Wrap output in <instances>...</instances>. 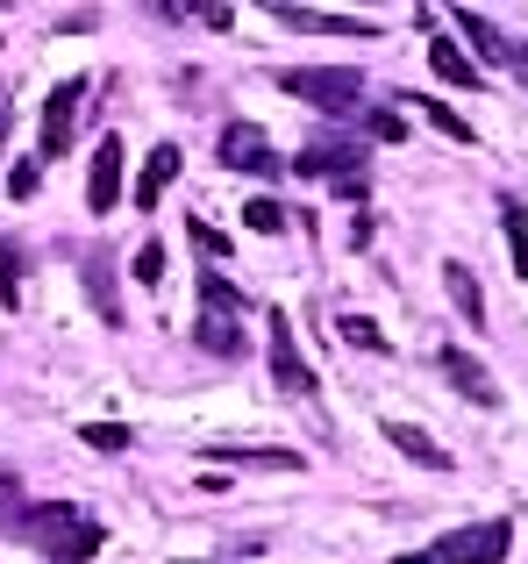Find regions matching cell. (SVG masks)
<instances>
[{"instance_id":"cell-1","label":"cell","mask_w":528,"mask_h":564,"mask_svg":"<svg viewBox=\"0 0 528 564\" xmlns=\"http://www.w3.org/2000/svg\"><path fill=\"white\" fill-rule=\"evenodd\" d=\"M8 536L36 543V551L57 557V564H94L100 557V522L79 508V500H43V508H22V522H14Z\"/></svg>"},{"instance_id":"cell-21","label":"cell","mask_w":528,"mask_h":564,"mask_svg":"<svg viewBox=\"0 0 528 564\" xmlns=\"http://www.w3.org/2000/svg\"><path fill=\"white\" fill-rule=\"evenodd\" d=\"M0 307H22V243L0 236Z\"/></svg>"},{"instance_id":"cell-32","label":"cell","mask_w":528,"mask_h":564,"mask_svg":"<svg viewBox=\"0 0 528 564\" xmlns=\"http://www.w3.org/2000/svg\"><path fill=\"white\" fill-rule=\"evenodd\" d=\"M0 143H8V100H0Z\"/></svg>"},{"instance_id":"cell-16","label":"cell","mask_w":528,"mask_h":564,"mask_svg":"<svg viewBox=\"0 0 528 564\" xmlns=\"http://www.w3.org/2000/svg\"><path fill=\"white\" fill-rule=\"evenodd\" d=\"M443 286H450V307L464 315V329H486V293H479V272H472V264L450 258L443 264Z\"/></svg>"},{"instance_id":"cell-23","label":"cell","mask_w":528,"mask_h":564,"mask_svg":"<svg viewBox=\"0 0 528 564\" xmlns=\"http://www.w3.org/2000/svg\"><path fill=\"white\" fill-rule=\"evenodd\" d=\"M364 137H372V143H400L407 137V115L400 108H364Z\"/></svg>"},{"instance_id":"cell-22","label":"cell","mask_w":528,"mask_h":564,"mask_svg":"<svg viewBox=\"0 0 528 564\" xmlns=\"http://www.w3.org/2000/svg\"><path fill=\"white\" fill-rule=\"evenodd\" d=\"M421 115H429V129H443L450 143H472V122H464L450 100H421Z\"/></svg>"},{"instance_id":"cell-33","label":"cell","mask_w":528,"mask_h":564,"mask_svg":"<svg viewBox=\"0 0 528 564\" xmlns=\"http://www.w3.org/2000/svg\"><path fill=\"white\" fill-rule=\"evenodd\" d=\"M186 564H229V557H186Z\"/></svg>"},{"instance_id":"cell-25","label":"cell","mask_w":528,"mask_h":564,"mask_svg":"<svg viewBox=\"0 0 528 564\" xmlns=\"http://www.w3.org/2000/svg\"><path fill=\"white\" fill-rule=\"evenodd\" d=\"M79 443H94V451L114 457V451H129V429L122 422H94V429H79Z\"/></svg>"},{"instance_id":"cell-11","label":"cell","mask_w":528,"mask_h":564,"mask_svg":"<svg viewBox=\"0 0 528 564\" xmlns=\"http://www.w3.org/2000/svg\"><path fill=\"white\" fill-rule=\"evenodd\" d=\"M436 365H443V379H450V386H458V393H464V400H472V408H501V386H493V372H486V365H479V358H472V350H458V344H443V350H436Z\"/></svg>"},{"instance_id":"cell-12","label":"cell","mask_w":528,"mask_h":564,"mask_svg":"<svg viewBox=\"0 0 528 564\" xmlns=\"http://www.w3.org/2000/svg\"><path fill=\"white\" fill-rule=\"evenodd\" d=\"M429 72L443 86H464V94H479V86H486V65H479L458 36H429Z\"/></svg>"},{"instance_id":"cell-13","label":"cell","mask_w":528,"mask_h":564,"mask_svg":"<svg viewBox=\"0 0 528 564\" xmlns=\"http://www.w3.org/2000/svg\"><path fill=\"white\" fill-rule=\"evenodd\" d=\"M208 465H243V471H300V451H257V443H200Z\"/></svg>"},{"instance_id":"cell-30","label":"cell","mask_w":528,"mask_h":564,"mask_svg":"<svg viewBox=\"0 0 528 564\" xmlns=\"http://www.w3.org/2000/svg\"><path fill=\"white\" fill-rule=\"evenodd\" d=\"M507 72L528 86V43H521V36H507Z\"/></svg>"},{"instance_id":"cell-8","label":"cell","mask_w":528,"mask_h":564,"mask_svg":"<svg viewBox=\"0 0 528 564\" xmlns=\"http://www.w3.org/2000/svg\"><path fill=\"white\" fill-rule=\"evenodd\" d=\"M272 379L286 386L293 400H315V372H307L300 344H293V322H286V307H272Z\"/></svg>"},{"instance_id":"cell-14","label":"cell","mask_w":528,"mask_h":564,"mask_svg":"<svg viewBox=\"0 0 528 564\" xmlns=\"http://www.w3.org/2000/svg\"><path fill=\"white\" fill-rule=\"evenodd\" d=\"M179 165H186V151H179V143H157V151L143 158V180H136V207H143V215H151V207L165 200V186L179 180Z\"/></svg>"},{"instance_id":"cell-31","label":"cell","mask_w":528,"mask_h":564,"mask_svg":"<svg viewBox=\"0 0 528 564\" xmlns=\"http://www.w3.org/2000/svg\"><path fill=\"white\" fill-rule=\"evenodd\" d=\"M393 564H436V557H429V551H421V557H393Z\"/></svg>"},{"instance_id":"cell-28","label":"cell","mask_w":528,"mask_h":564,"mask_svg":"<svg viewBox=\"0 0 528 564\" xmlns=\"http://www.w3.org/2000/svg\"><path fill=\"white\" fill-rule=\"evenodd\" d=\"M22 522V486H14V471H0V529Z\"/></svg>"},{"instance_id":"cell-7","label":"cell","mask_w":528,"mask_h":564,"mask_svg":"<svg viewBox=\"0 0 528 564\" xmlns=\"http://www.w3.org/2000/svg\"><path fill=\"white\" fill-rule=\"evenodd\" d=\"M79 108H86V79H65L51 94V108H43V143H36V165L43 158H65L72 137H79Z\"/></svg>"},{"instance_id":"cell-4","label":"cell","mask_w":528,"mask_h":564,"mask_svg":"<svg viewBox=\"0 0 528 564\" xmlns=\"http://www.w3.org/2000/svg\"><path fill=\"white\" fill-rule=\"evenodd\" d=\"M515 551V522L507 514H493V522H472V529H450V536H436V564H507Z\"/></svg>"},{"instance_id":"cell-2","label":"cell","mask_w":528,"mask_h":564,"mask_svg":"<svg viewBox=\"0 0 528 564\" xmlns=\"http://www.w3.org/2000/svg\"><path fill=\"white\" fill-rule=\"evenodd\" d=\"M272 79H278L286 100H307V108H321V115H358V100H364L358 65H286V72H272Z\"/></svg>"},{"instance_id":"cell-10","label":"cell","mask_w":528,"mask_h":564,"mask_svg":"<svg viewBox=\"0 0 528 564\" xmlns=\"http://www.w3.org/2000/svg\"><path fill=\"white\" fill-rule=\"evenodd\" d=\"M114 200H122V137L108 129L94 165H86V207H94V215H114Z\"/></svg>"},{"instance_id":"cell-5","label":"cell","mask_w":528,"mask_h":564,"mask_svg":"<svg viewBox=\"0 0 528 564\" xmlns=\"http://www.w3.org/2000/svg\"><path fill=\"white\" fill-rule=\"evenodd\" d=\"M215 151H222V172H243V180H278L286 172V158L272 151V137L257 122H222Z\"/></svg>"},{"instance_id":"cell-24","label":"cell","mask_w":528,"mask_h":564,"mask_svg":"<svg viewBox=\"0 0 528 564\" xmlns=\"http://www.w3.org/2000/svg\"><path fill=\"white\" fill-rule=\"evenodd\" d=\"M186 236H194V250H200L208 264H222V258H229V236L215 229V221H186Z\"/></svg>"},{"instance_id":"cell-15","label":"cell","mask_w":528,"mask_h":564,"mask_svg":"<svg viewBox=\"0 0 528 564\" xmlns=\"http://www.w3.org/2000/svg\"><path fill=\"white\" fill-rule=\"evenodd\" d=\"M386 443H400V457L421 465V471H450V451L429 436V429H415V422H386Z\"/></svg>"},{"instance_id":"cell-17","label":"cell","mask_w":528,"mask_h":564,"mask_svg":"<svg viewBox=\"0 0 528 564\" xmlns=\"http://www.w3.org/2000/svg\"><path fill=\"white\" fill-rule=\"evenodd\" d=\"M86 293H94V307H100V322H108V329H122V293H114V279H108V258H100V250H86Z\"/></svg>"},{"instance_id":"cell-20","label":"cell","mask_w":528,"mask_h":564,"mask_svg":"<svg viewBox=\"0 0 528 564\" xmlns=\"http://www.w3.org/2000/svg\"><path fill=\"white\" fill-rule=\"evenodd\" d=\"M336 336H343L350 350H372V358H386V350H393V344H386V329H378L372 315H343V322H336Z\"/></svg>"},{"instance_id":"cell-26","label":"cell","mask_w":528,"mask_h":564,"mask_svg":"<svg viewBox=\"0 0 528 564\" xmlns=\"http://www.w3.org/2000/svg\"><path fill=\"white\" fill-rule=\"evenodd\" d=\"M243 221H251L257 236H278V229H286V207H278V200H251V207H243Z\"/></svg>"},{"instance_id":"cell-9","label":"cell","mask_w":528,"mask_h":564,"mask_svg":"<svg viewBox=\"0 0 528 564\" xmlns=\"http://www.w3.org/2000/svg\"><path fill=\"white\" fill-rule=\"evenodd\" d=\"M272 14L286 29H307V36H378L364 14H336V8H300V0H272Z\"/></svg>"},{"instance_id":"cell-6","label":"cell","mask_w":528,"mask_h":564,"mask_svg":"<svg viewBox=\"0 0 528 564\" xmlns=\"http://www.w3.org/2000/svg\"><path fill=\"white\" fill-rule=\"evenodd\" d=\"M286 165L300 172V180H329V186H343L350 200H364V151L358 143H329L321 137V143H307L300 158H286Z\"/></svg>"},{"instance_id":"cell-19","label":"cell","mask_w":528,"mask_h":564,"mask_svg":"<svg viewBox=\"0 0 528 564\" xmlns=\"http://www.w3.org/2000/svg\"><path fill=\"white\" fill-rule=\"evenodd\" d=\"M501 229H507L515 272H521V286H528V200H515V193H507V200H501Z\"/></svg>"},{"instance_id":"cell-3","label":"cell","mask_w":528,"mask_h":564,"mask_svg":"<svg viewBox=\"0 0 528 564\" xmlns=\"http://www.w3.org/2000/svg\"><path fill=\"white\" fill-rule=\"evenodd\" d=\"M194 344L208 358H243V293L229 286L222 272H200V322H194Z\"/></svg>"},{"instance_id":"cell-29","label":"cell","mask_w":528,"mask_h":564,"mask_svg":"<svg viewBox=\"0 0 528 564\" xmlns=\"http://www.w3.org/2000/svg\"><path fill=\"white\" fill-rule=\"evenodd\" d=\"M136 279H143V286H157V279H165V243H143L136 250Z\"/></svg>"},{"instance_id":"cell-18","label":"cell","mask_w":528,"mask_h":564,"mask_svg":"<svg viewBox=\"0 0 528 564\" xmlns=\"http://www.w3.org/2000/svg\"><path fill=\"white\" fill-rule=\"evenodd\" d=\"M458 36H472V51L486 57V65H507V36H501V29H493L479 8H458Z\"/></svg>"},{"instance_id":"cell-27","label":"cell","mask_w":528,"mask_h":564,"mask_svg":"<svg viewBox=\"0 0 528 564\" xmlns=\"http://www.w3.org/2000/svg\"><path fill=\"white\" fill-rule=\"evenodd\" d=\"M36 186H43V165H36V158H22V165L8 172V193H14V200H29Z\"/></svg>"}]
</instances>
